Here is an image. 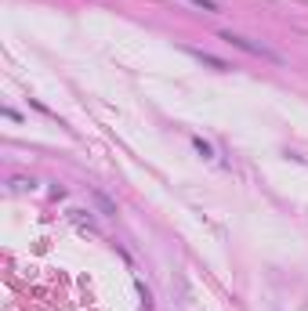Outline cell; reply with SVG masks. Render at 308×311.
<instances>
[{
  "mask_svg": "<svg viewBox=\"0 0 308 311\" xmlns=\"http://www.w3.org/2000/svg\"><path fill=\"white\" fill-rule=\"evenodd\" d=\"M221 40H225V44H232V47H240V51H247V55H254V58H261V62L283 65V55H276L272 47H265V44H254V40H247V36H236V33H221Z\"/></svg>",
  "mask_w": 308,
  "mask_h": 311,
  "instance_id": "obj_1",
  "label": "cell"
},
{
  "mask_svg": "<svg viewBox=\"0 0 308 311\" xmlns=\"http://www.w3.org/2000/svg\"><path fill=\"white\" fill-rule=\"evenodd\" d=\"M185 55H192V58H196V62H203V65H210V69H218V72H225V69H232V65H228V62H221V58H214V55H207V51H185Z\"/></svg>",
  "mask_w": 308,
  "mask_h": 311,
  "instance_id": "obj_2",
  "label": "cell"
},
{
  "mask_svg": "<svg viewBox=\"0 0 308 311\" xmlns=\"http://www.w3.org/2000/svg\"><path fill=\"white\" fill-rule=\"evenodd\" d=\"M91 199L98 203V210H102L105 217H112V214H116V206H112V199L105 196V192H98V188H91Z\"/></svg>",
  "mask_w": 308,
  "mask_h": 311,
  "instance_id": "obj_3",
  "label": "cell"
},
{
  "mask_svg": "<svg viewBox=\"0 0 308 311\" xmlns=\"http://www.w3.org/2000/svg\"><path fill=\"white\" fill-rule=\"evenodd\" d=\"M185 4H192V8H200V11H207V15H218L221 8L214 4V0H185Z\"/></svg>",
  "mask_w": 308,
  "mask_h": 311,
  "instance_id": "obj_4",
  "label": "cell"
},
{
  "mask_svg": "<svg viewBox=\"0 0 308 311\" xmlns=\"http://www.w3.org/2000/svg\"><path fill=\"white\" fill-rule=\"evenodd\" d=\"M192 148H196V152L203 156V160H210V156H214V148H210V145H207L203 138H192Z\"/></svg>",
  "mask_w": 308,
  "mask_h": 311,
  "instance_id": "obj_5",
  "label": "cell"
}]
</instances>
